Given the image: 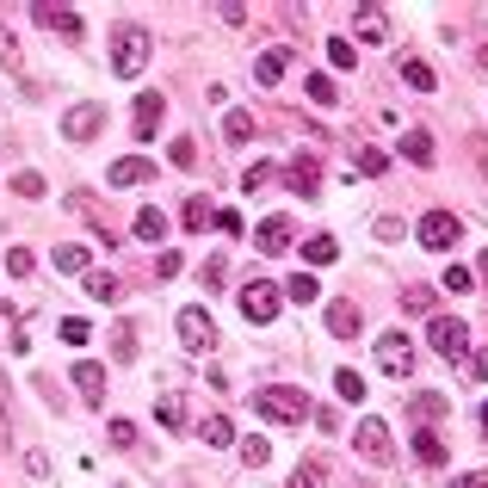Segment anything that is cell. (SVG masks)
<instances>
[{
	"mask_svg": "<svg viewBox=\"0 0 488 488\" xmlns=\"http://www.w3.org/2000/svg\"><path fill=\"white\" fill-rule=\"evenodd\" d=\"M254 415H260V420H273V426H303L315 408H310V396H303V389H291V384H266V389H254Z\"/></svg>",
	"mask_w": 488,
	"mask_h": 488,
	"instance_id": "1",
	"label": "cell"
},
{
	"mask_svg": "<svg viewBox=\"0 0 488 488\" xmlns=\"http://www.w3.org/2000/svg\"><path fill=\"white\" fill-rule=\"evenodd\" d=\"M148 50H155V37L142 32V25H124V32L111 37V74H124V81L142 74L148 69Z\"/></svg>",
	"mask_w": 488,
	"mask_h": 488,
	"instance_id": "2",
	"label": "cell"
},
{
	"mask_svg": "<svg viewBox=\"0 0 488 488\" xmlns=\"http://www.w3.org/2000/svg\"><path fill=\"white\" fill-rule=\"evenodd\" d=\"M426 347L457 365V359H470V328H464L457 315H433V321H426Z\"/></svg>",
	"mask_w": 488,
	"mask_h": 488,
	"instance_id": "3",
	"label": "cell"
},
{
	"mask_svg": "<svg viewBox=\"0 0 488 488\" xmlns=\"http://www.w3.org/2000/svg\"><path fill=\"white\" fill-rule=\"evenodd\" d=\"M415 235H420V247H433V254H452L457 235H464V223H457L452 210H426L415 223Z\"/></svg>",
	"mask_w": 488,
	"mask_h": 488,
	"instance_id": "4",
	"label": "cell"
},
{
	"mask_svg": "<svg viewBox=\"0 0 488 488\" xmlns=\"http://www.w3.org/2000/svg\"><path fill=\"white\" fill-rule=\"evenodd\" d=\"M352 452L365 457V464H389V457H396V439H389L384 420L371 415V420H359V426H352Z\"/></svg>",
	"mask_w": 488,
	"mask_h": 488,
	"instance_id": "5",
	"label": "cell"
},
{
	"mask_svg": "<svg viewBox=\"0 0 488 488\" xmlns=\"http://www.w3.org/2000/svg\"><path fill=\"white\" fill-rule=\"evenodd\" d=\"M279 310H284V297H279V284H273V279L242 284V315L254 321V328H266V321H273Z\"/></svg>",
	"mask_w": 488,
	"mask_h": 488,
	"instance_id": "6",
	"label": "cell"
},
{
	"mask_svg": "<svg viewBox=\"0 0 488 488\" xmlns=\"http://www.w3.org/2000/svg\"><path fill=\"white\" fill-rule=\"evenodd\" d=\"M174 328H179V347H186V352H210V347H216V321H210L198 303H192V310H179Z\"/></svg>",
	"mask_w": 488,
	"mask_h": 488,
	"instance_id": "7",
	"label": "cell"
},
{
	"mask_svg": "<svg viewBox=\"0 0 488 488\" xmlns=\"http://www.w3.org/2000/svg\"><path fill=\"white\" fill-rule=\"evenodd\" d=\"M100 130H105V105L100 100H81V105L62 111V137H69V142H93Z\"/></svg>",
	"mask_w": 488,
	"mask_h": 488,
	"instance_id": "8",
	"label": "cell"
},
{
	"mask_svg": "<svg viewBox=\"0 0 488 488\" xmlns=\"http://www.w3.org/2000/svg\"><path fill=\"white\" fill-rule=\"evenodd\" d=\"M378 365H384L389 378H408V371H415V347H408V334H378Z\"/></svg>",
	"mask_w": 488,
	"mask_h": 488,
	"instance_id": "9",
	"label": "cell"
},
{
	"mask_svg": "<svg viewBox=\"0 0 488 488\" xmlns=\"http://www.w3.org/2000/svg\"><path fill=\"white\" fill-rule=\"evenodd\" d=\"M352 37L359 43H389V13L384 6H359L352 13Z\"/></svg>",
	"mask_w": 488,
	"mask_h": 488,
	"instance_id": "10",
	"label": "cell"
},
{
	"mask_svg": "<svg viewBox=\"0 0 488 488\" xmlns=\"http://www.w3.org/2000/svg\"><path fill=\"white\" fill-rule=\"evenodd\" d=\"M148 179H155V161H142V155H124L105 167V186H148Z\"/></svg>",
	"mask_w": 488,
	"mask_h": 488,
	"instance_id": "11",
	"label": "cell"
},
{
	"mask_svg": "<svg viewBox=\"0 0 488 488\" xmlns=\"http://www.w3.org/2000/svg\"><path fill=\"white\" fill-rule=\"evenodd\" d=\"M359 328H365L359 303H347V297H340V303H328V334H334V340H352Z\"/></svg>",
	"mask_w": 488,
	"mask_h": 488,
	"instance_id": "12",
	"label": "cell"
},
{
	"mask_svg": "<svg viewBox=\"0 0 488 488\" xmlns=\"http://www.w3.org/2000/svg\"><path fill=\"white\" fill-rule=\"evenodd\" d=\"M396 74H402V87H408V93H433V87H439V74L426 69L420 56H402V62H396Z\"/></svg>",
	"mask_w": 488,
	"mask_h": 488,
	"instance_id": "13",
	"label": "cell"
},
{
	"mask_svg": "<svg viewBox=\"0 0 488 488\" xmlns=\"http://www.w3.org/2000/svg\"><path fill=\"white\" fill-rule=\"evenodd\" d=\"M291 192H303V198L321 192V161H315V155H297V161H291Z\"/></svg>",
	"mask_w": 488,
	"mask_h": 488,
	"instance_id": "14",
	"label": "cell"
},
{
	"mask_svg": "<svg viewBox=\"0 0 488 488\" xmlns=\"http://www.w3.org/2000/svg\"><path fill=\"white\" fill-rule=\"evenodd\" d=\"M408 415H415V420H439V415H452V396H439V389H415V396H408Z\"/></svg>",
	"mask_w": 488,
	"mask_h": 488,
	"instance_id": "15",
	"label": "cell"
},
{
	"mask_svg": "<svg viewBox=\"0 0 488 488\" xmlns=\"http://www.w3.org/2000/svg\"><path fill=\"white\" fill-rule=\"evenodd\" d=\"M254 242H260V254H284V247H291V223H284V216H266V223L254 229Z\"/></svg>",
	"mask_w": 488,
	"mask_h": 488,
	"instance_id": "16",
	"label": "cell"
},
{
	"mask_svg": "<svg viewBox=\"0 0 488 488\" xmlns=\"http://www.w3.org/2000/svg\"><path fill=\"white\" fill-rule=\"evenodd\" d=\"M74 389H81V402H105V365H74Z\"/></svg>",
	"mask_w": 488,
	"mask_h": 488,
	"instance_id": "17",
	"label": "cell"
},
{
	"mask_svg": "<svg viewBox=\"0 0 488 488\" xmlns=\"http://www.w3.org/2000/svg\"><path fill=\"white\" fill-rule=\"evenodd\" d=\"M37 19H43L50 32H62L69 43L81 37V13H74V6H37Z\"/></svg>",
	"mask_w": 488,
	"mask_h": 488,
	"instance_id": "18",
	"label": "cell"
},
{
	"mask_svg": "<svg viewBox=\"0 0 488 488\" xmlns=\"http://www.w3.org/2000/svg\"><path fill=\"white\" fill-rule=\"evenodd\" d=\"M284 69H291V50H266V56L254 62V81H260V87H279Z\"/></svg>",
	"mask_w": 488,
	"mask_h": 488,
	"instance_id": "19",
	"label": "cell"
},
{
	"mask_svg": "<svg viewBox=\"0 0 488 488\" xmlns=\"http://www.w3.org/2000/svg\"><path fill=\"white\" fill-rule=\"evenodd\" d=\"M161 118H167V100H161V93H142L137 100V137H155Z\"/></svg>",
	"mask_w": 488,
	"mask_h": 488,
	"instance_id": "20",
	"label": "cell"
},
{
	"mask_svg": "<svg viewBox=\"0 0 488 488\" xmlns=\"http://www.w3.org/2000/svg\"><path fill=\"white\" fill-rule=\"evenodd\" d=\"M284 488H328V457H303L297 470H291V483Z\"/></svg>",
	"mask_w": 488,
	"mask_h": 488,
	"instance_id": "21",
	"label": "cell"
},
{
	"mask_svg": "<svg viewBox=\"0 0 488 488\" xmlns=\"http://www.w3.org/2000/svg\"><path fill=\"white\" fill-rule=\"evenodd\" d=\"M56 273H69V279H87V273H93V254H87V247H56Z\"/></svg>",
	"mask_w": 488,
	"mask_h": 488,
	"instance_id": "22",
	"label": "cell"
},
{
	"mask_svg": "<svg viewBox=\"0 0 488 488\" xmlns=\"http://www.w3.org/2000/svg\"><path fill=\"white\" fill-rule=\"evenodd\" d=\"M402 155H408L415 167H433V155H439V148H433L426 130H402Z\"/></svg>",
	"mask_w": 488,
	"mask_h": 488,
	"instance_id": "23",
	"label": "cell"
},
{
	"mask_svg": "<svg viewBox=\"0 0 488 488\" xmlns=\"http://www.w3.org/2000/svg\"><path fill=\"white\" fill-rule=\"evenodd\" d=\"M137 242H167V216H161L155 205L137 210Z\"/></svg>",
	"mask_w": 488,
	"mask_h": 488,
	"instance_id": "24",
	"label": "cell"
},
{
	"mask_svg": "<svg viewBox=\"0 0 488 488\" xmlns=\"http://www.w3.org/2000/svg\"><path fill=\"white\" fill-rule=\"evenodd\" d=\"M247 137H254V111L229 105V111H223V142H247Z\"/></svg>",
	"mask_w": 488,
	"mask_h": 488,
	"instance_id": "25",
	"label": "cell"
},
{
	"mask_svg": "<svg viewBox=\"0 0 488 488\" xmlns=\"http://www.w3.org/2000/svg\"><path fill=\"white\" fill-rule=\"evenodd\" d=\"M433 303H439V284H408L402 291V310L408 315H433Z\"/></svg>",
	"mask_w": 488,
	"mask_h": 488,
	"instance_id": "26",
	"label": "cell"
},
{
	"mask_svg": "<svg viewBox=\"0 0 488 488\" xmlns=\"http://www.w3.org/2000/svg\"><path fill=\"white\" fill-rule=\"evenodd\" d=\"M303 260H310V266H334V260H340V242H334V235H310V242H303Z\"/></svg>",
	"mask_w": 488,
	"mask_h": 488,
	"instance_id": "27",
	"label": "cell"
},
{
	"mask_svg": "<svg viewBox=\"0 0 488 488\" xmlns=\"http://www.w3.org/2000/svg\"><path fill=\"white\" fill-rule=\"evenodd\" d=\"M87 297H93V303H118V297H124V279H111V273H87Z\"/></svg>",
	"mask_w": 488,
	"mask_h": 488,
	"instance_id": "28",
	"label": "cell"
},
{
	"mask_svg": "<svg viewBox=\"0 0 488 488\" xmlns=\"http://www.w3.org/2000/svg\"><path fill=\"white\" fill-rule=\"evenodd\" d=\"M279 297H284V303H315V297H321V284H315V273H297L291 284H279Z\"/></svg>",
	"mask_w": 488,
	"mask_h": 488,
	"instance_id": "29",
	"label": "cell"
},
{
	"mask_svg": "<svg viewBox=\"0 0 488 488\" xmlns=\"http://www.w3.org/2000/svg\"><path fill=\"white\" fill-rule=\"evenodd\" d=\"M415 457L426 470H439V464H445V439H439V433H415Z\"/></svg>",
	"mask_w": 488,
	"mask_h": 488,
	"instance_id": "30",
	"label": "cell"
},
{
	"mask_svg": "<svg viewBox=\"0 0 488 488\" xmlns=\"http://www.w3.org/2000/svg\"><path fill=\"white\" fill-rule=\"evenodd\" d=\"M155 420L179 433V426H186V396H179V389H174V396H161V402H155Z\"/></svg>",
	"mask_w": 488,
	"mask_h": 488,
	"instance_id": "31",
	"label": "cell"
},
{
	"mask_svg": "<svg viewBox=\"0 0 488 488\" xmlns=\"http://www.w3.org/2000/svg\"><path fill=\"white\" fill-rule=\"evenodd\" d=\"M179 223H186V229H205V223H216L210 198H198V192H192V198H186V210H179Z\"/></svg>",
	"mask_w": 488,
	"mask_h": 488,
	"instance_id": "32",
	"label": "cell"
},
{
	"mask_svg": "<svg viewBox=\"0 0 488 488\" xmlns=\"http://www.w3.org/2000/svg\"><path fill=\"white\" fill-rule=\"evenodd\" d=\"M303 93H310L315 105H334V100H340V87H334V74H310V81H303Z\"/></svg>",
	"mask_w": 488,
	"mask_h": 488,
	"instance_id": "33",
	"label": "cell"
},
{
	"mask_svg": "<svg viewBox=\"0 0 488 488\" xmlns=\"http://www.w3.org/2000/svg\"><path fill=\"white\" fill-rule=\"evenodd\" d=\"M198 433H205V445H229V439H235V426H229L223 415H205L198 420Z\"/></svg>",
	"mask_w": 488,
	"mask_h": 488,
	"instance_id": "34",
	"label": "cell"
},
{
	"mask_svg": "<svg viewBox=\"0 0 488 488\" xmlns=\"http://www.w3.org/2000/svg\"><path fill=\"white\" fill-rule=\"evenodd\" d=\"M273 179H279V167H273V161H254V167L242 174V192H266Z\"/></svg>",
	"mask_w": 488,
	"mask_h": 488,
	"instance_id": "35",
	"label": "cell"
},
{
	"mask_svg": "<svg viewBox=\"0 0 488 488\" xmlns=\"http://www.w3.org/2000/svg\"><path fill=\"white\" fill-rule=\"evenodd\" d=\"M223 279H229V260H223V254H210L205 266H198V284H205V291H223Z\"/></svg>",
	"mask_w": 488,
	"mask_h": 488,
	"instance_id": "36",
	"label": "cell"
},
{
	"mask_svg": "<svg viewBox=\"0 0 488 488\" xmlns=\"http://www.w3.org/2000/svg\"><path fill=\"white\" fill-rule=\"evenodd\" d=\"M352 167H359L365 179H378L389 167V155H384V148H359V155H352Z\"/></svg>",
	"mask_w": 488,
	"mask_h": 488,
	"instance_id": "37",
	"label": "cell"
},
{
	"mask_svg": "<svg viewBox=\"0 0 488 488\" xmlns=\"http://www.w3.org/2000/svg\"><path fill=\"white\" fill-rule=\"evenodd\" d=\"M111 359H137V328H130V321L111 328Z\"/></svg>",
	"mask_w": 488,
	"mask_h": 488,
	"instance_id": "38",
	"label": "cell"
},
{
	"mask_svg": "<svg viewBox=\"0 0 488 488\" xmlns=\"http://www.w3.org/2000/svg\"><path fill=\"white\" fill-rule=\"evenodd\" d=\"M69 210H74V216H87V223H93V229H100V235H105V210L93 205L87 192H69Z\"/></svg>",
	"mask_w": 488,
	"mask_h": 488,
	"instance_id": "39",
	"label": "cell"
},
{
	"mask_svg": "<svg viewBox=\"0 0 488 488\" xmlns=\"http://www.w3.org/2000/svg\"><path fill=\"white\" fill-rule=\"evenodd\" d=\"M334 389H340V402H365V378L359 371H334Z\"/></svg>",
	"mask_w": 488,
	"mask_h": 488,
	"instance_id": "40",
	"label": "cell"
},
{
	"mask_svg": "<svg viewBox=\"0 0 488 488\" xmlns=\"http://www.w3.org/2000/svg\"><path fill=\"white\" fill-rule=\"evenodd\" d=\"M439 291H452V297H464V291H476V273H464V266H445V279H439Z\"/></svg>",
	"mask_w": 488,
	"mask_h": 488,
	"instance_id": "41",
	"label": "cell"
},
{
	"mask_svg": "<svg viewBox=\"0 0 488 488\" xmlns=\"http://www.w3.org/2000/svg\"><path fill=\"white\" fill-rule=\"evenodd\" d=\"M167 161H174V167H192V161H198V142H192V137H174Z\"/></svg>",
	"mask_w": 488,
	"mask_h": 488,
	"instance_id": "42",
	"label": "cell"
},
{
	"mask_svg": "<svg viewBox=\"0 0 488 488\" xmlns=\"http://www.w3.org/2000/svg\"><path fill=\"white\" fill-rule=\"evenodd\" d=\"M32 266H37V260H32V247H6V273H13V279H25Z\"/></svg>",
	"mask_w": 488,
	"mask_h": 488,
	"instance_id": "43",
	"label": "cell"
},
{
	"mask_svg": "<svg viewBox=\"0 0 488 488\" xmlns=\"http://www.w3.org/2000/svg\"><path fill=\"white\" fill-rule=\"evenodd\" d=\"M266 457H273V445H266V439H242V464H247V470H260Z\"/></svg>",
	"mask_w": 488,
	"mask_h": 488,
	"instance_id": "44",
	"label": "cell"
},
{
	"mask_svg": "<svg viewBox=\"0 0 488 488\" xmlns=\"http://www.w3.org/2000/svg\"><path fill=\"white\" fill-rule=\"evenodd\" d=\"M62 340H69V347H87V340H93V328H87L81 315H69V321H62Z\"/></svg>",
	"mask_w": 488,
	"mask_h": 488,
	"instance_id": "45",
	"label": "cell"
},
{
	"mask_svg": "<svg viewBox=\"0 0 488 488\" xmlns=\"http://www.w3.org/2000/svg\"><path fill=\"white\" fill-rule=\"evenodd\" d=\"M0 69H19V37L0 25Z\"/></svg>",
	"mask_w": 488,
	"mask_h": 488,
	"instance_id": "46",
	"label": "cell"
},
{
	"mask_svg": "<svg viewBox=\"0 0 488 488\" xmlns=\"http://www.w3.org/2000/svg\"><path fill=\"white\" fill-rule=\"evenodd\" d=\"M328 62H334V69H352V43L347 37H328Z\"/></svg>",
	"mask_w": 488,
	"mask_h": 488,
	"instance_id": "47",
	"label": "cell"
},
{
	"mask_svg": "<svg viewBox=\"0 0 488 488\" xmlns=\"http://www.w3.org/2000/svg\"><path fill=\"white\" fill-rule=\"evenodd\" d=\"M111 445L130 452V445H137V426H130V420H111Z\"/></svg>",
	"mask_w": 488,
	"mask_h": 488,
	"instance_id": "48",
	"label": "cell"
},
{
	"mask_svg": "<svg viewBox=\"0 0 488 488\" xmlns=\"http://www.w3.org/2000/svg\"><path fill=\"white\" fill-rule=\"evenodd\" d=\"M13 192H19V198H37V192H43V179H37V174H19V179H13Z\"/></svg>",
	"mask_w": 488,
	"mask_h": 488,
	"instance_id": "49",
	"label": "cell"
},
{
	"mask_svg": "<svg viewBox=\"0 0 488 488\" xmlns=\"http://www.w3.org/2000/svg\"><path fill=\"white\" fill-rule=\"evenodd\" d=\"M155 273H161V279H174V273H179V254H174V247H161V260H155Z\"/></svg>",
	"mask_w": 488,
	"mask_h": 488,
	"instance_id": "50",
	"label": "cell"
},
{
	"mask_svg": "<svg viewBox=\"0 0 488 488\" xmlns=\"http://www.w3.org/2000/svg\"><path fill=\"white\" fill-rule=\"evenodd\" d=\"M378 242H402V223L396 216H378Z\"/></svg>",
	"mask_w": 488,
	"mask_h": 488,
	"instance_id": "51",
	"label": "cell"
},
{
	"mask_svg": "<svg viewBox=\"0 0 488 488\" xmlns=\"http://www.w3.org/2000/svg\"><path fill=\"white\" fill-rule=\"evenodd\" d=\"M445 488H488V470H470V476H452Z\"/></svg>",
	"mask_w": 488,
	"mask_h": 488,
	"instance_id": "52",
	"label": "cell"
},
{
	"mask_svg": "<svg viewBox=\"0 0 488 488\" xmlns=\"http://www.w3.org/2000/svg\"><path fill=\"white\" fill-rule=\"evenodd\" d=\"M470 378H476V384H488V347L470 352Z\"/></svg>",
	"mask_w": 488,
	"mask_h": 488,
	"instance_id": "53",
	"label": "cell"
},
{
	"mask_svg": "<svg viewBox=\"0 0 488 488\" xmlns=\"http://www.w3.org/2000/svg\"><path fill=\"white\" fill-rule=\"evenodd\" d=\"M476 279H483V284H488V254H483V260H476Z\"/></svg>",
	"mask_w": 488,
	"mask_h": 488,
	"instance_id": "54",
	"label": "cell"
},
{
	"mask_svg": "<svg viewBox=\"0 0 488 488\" xmlns=\"http://www.w3.org/2000/svg\"><path fill=\"white\" fill-rule=\"evenodd\" d=\"M0 445H6V402H0Z\"/></svg>",
	"mask_w": 488,
	"mask_h": 488,
	"instance_id": "55",
	"label": "cell"
},
{
	"mask_svg": "<svg viewBox=\"0 0 488 488\" xmlns=\"http://www.w3.org/2000/svg\"><path fill=\"white\" fill-rule=\"evenodd\" d=\"M476 420H483V426H488V402H483V415H476Z\"/></svg>",
	"mask_w": 488,
	"mask_h": 488,
	"instance_id": "56",
	"label": "cell"
}]
</instances>
